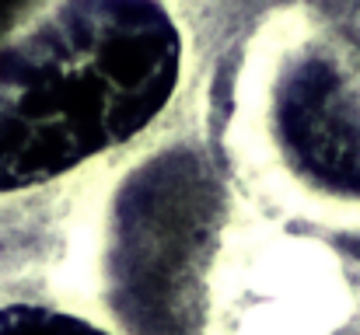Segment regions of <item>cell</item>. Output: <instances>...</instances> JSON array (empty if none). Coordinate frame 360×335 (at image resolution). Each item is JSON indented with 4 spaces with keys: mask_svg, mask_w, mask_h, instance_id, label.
Masks as SVG:
<instances>
[{
    "mask_svg": "<svg viewBox=\"0 0 360 335\" xmlns=\"http://www.w3.org/2000/svg\"><path fill=\"white\" fill-rule=\"evenodd\" d=\"M179 74L182 39L158 0H63L0 53V196L129 143Z\"/></svg>",
    "mask_w": 360,
    "mask_h": 335,
    "instance_id": "obj_1",
    "label": "cell"
},
{
    "mask_svg": "<svg viewBox=\"0 0 360 335\" xmlns=\"http://www.w3.org/2000/svg\"><path fill=\"white\" fill-rule=\"evenodd\" d=\"M0 335H112L88 318H77L46 304H7L0 308Z\"/></svg>",
    "mask_w": 360,
    "mask_h": 335,
    "instance_id": "obj_2",
    "label": "cell"
}]
</instances>
